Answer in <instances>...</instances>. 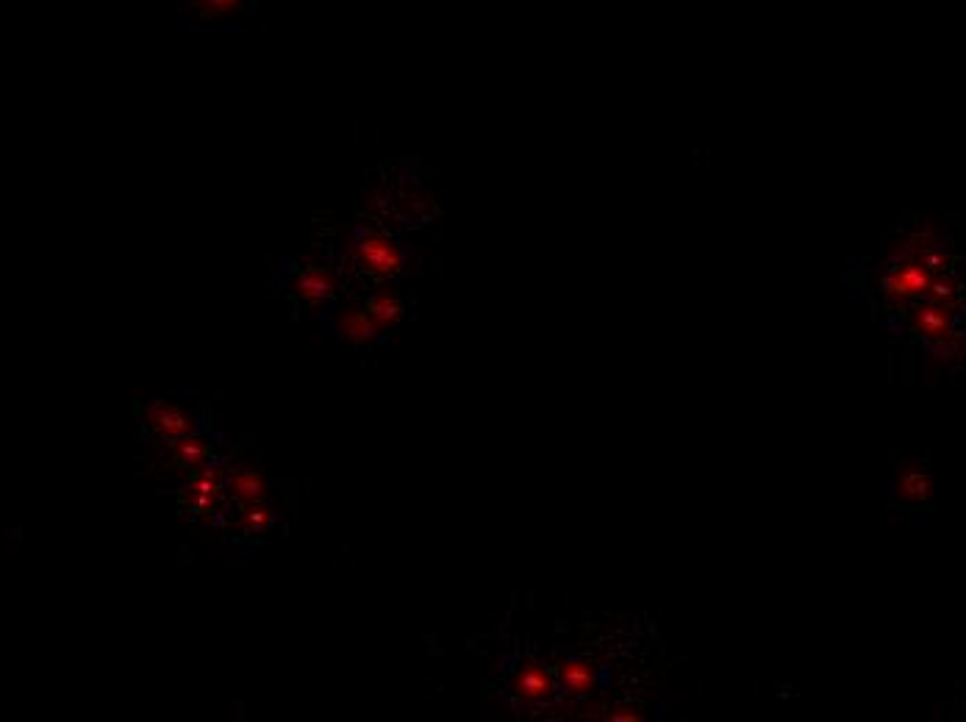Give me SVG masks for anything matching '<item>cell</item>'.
<instances>
[{
    "instance_id": "obj_14",
    "label": "cell",
    "mask_w": 966,
    "mask_h": 722,
    "mask_svg": "<svg viewBox=\"0 0 966 722\" xmlns=\"http://www.w3.org/2000/svg\"><path fill=\"white\" fill-rule=\"evenodd\" d=\"M558 684L564 692L570 695H589L595 692L597 686V675L592 670V664L583 659H564L558 664Z\"/></svg>"
},
{
    "instance_id": "obj_16",
    "label": "cell",
    "mask_w": 966,
    "mask_h": 722,
    "mask_svg": "<svg viewBox=\"0 0 966 722\" xmlns=\"http://www.w3.org/2000/svg\"><path fill=\"white\" fill-rule=\"evenodd\" d=\"M903 495L914 500H922L930 495V478L922 473H905L903 475Z\"/></svg>"
},
{
    "instance_id": "obj_12",
    "label": "cell",
    "mask_w": 966,
    "mask_h": 722,
    "mask_svg": "<svg viewBox=\"0 0 966 722\" xmlns=\"http://www.w3.org/2000/svg\"><path fill=\"white\" fill-rule=\"evenodd\" d=\"M278 523V509L273 506V500H256L248 503L242 509H234L228 514L225 525H231L239 531V536H261L267 534L273 525Z\"/></svg>"
},
{
    "instance_id": "obj_2",
    "label": "cell",
    "mask_w": 966,
    "mask_h": 722,
    "mask_svg": "<svg viewBox=\"0 0 966 722\" xmlns=\"http://www.w3.org/2000/svg\"><path fill=\"white\" fill-rule=\"evenodd\" d=\"M270 298L289 300L295 309L314 317V314L328 312L336 300L347 295L345 281L328 259L311 262V259H298V256H284L278 270H275L270 289Z\"/></svg>"
},
{
    "instance_id": "obj_6",
    "label": "cell",
    "mask_w": 966,
    "mask_h": 722,
    "mask_svg": "<svg viewBox=\"0 0 966 722\" xmlns=\"http://www.w3.org/2000/svg\"><path fill=\"white\" fill-rule=\"evenodd\" d=\"M311 323L322 328L334 342H350L356 348H375V345L386 342V337L375 328L370 314L364 312L356 295H345L342 300H336L328 312L314 314Z\"/></svg>"
},
{
    "instance_id": "obj_10",
    "label": "cell",
    "mask_w": 966,
    "mask_h": 722,
    "mask_svg": "<svg viewBox=\"0 0 966 722\" xmlns=\"http://www.w3.org/2000/svg\"><path fill=\"white\" fill-rule=\"evenodd\" d=\"M248 6V0H181V20L189 28H231L239 12Z\"/></svg>"
},
{
    "instance_id": "obj_13",
    "label": "cell",
    "mask_w": 966,
    "mask_h": 722,
    "mask_svg": "<svg viewBox=\"0 0 966 722\" xmlns=\"http://www.w3.org/2000/svg\"><path fill=\"white\" fill-rule=\"evenodd\" d=\"M933 289V278L925 267H919L914 262L897 264L892 270V275L886 278V295L889 298H900V300H911L925 295Z\"/></svg>"
},
{
    "instance_id": "obj_1",
    "label": "cell",
    "mask_w": 966,
    "mask_h": 722,
    "mask_svg": "<svg viewBox=\"0 0 966 722\" xmlns=\"http://www.w3.org/2000/svg\"><path fill=\"white\" fill-rule=\"evenodd\" d=\"M325 259L339 270L347 295L389 287L414 270V253L406 239L397 234L395 225L372 217L342 225Z\"/></svg>"
},
{
    "instance_id": "obj_4",
    "label": "cell",
    "mask_w": 966,
    "mask_h": 722,
    "mask_svg": "<svg viewBox=\"0 0 966 722\" xmlns=\"http://www.w3.org/2000/svg\"><path fill=\"white\" fill-rule=\"evenodd\" d=\"M225 481H228V456H220L200 470L184 473V478L178 481V489H175L178 509L195 523L223 528L225 509H228Z\"/></svg>"
},
{
    "instance_id": "obj_9",
    "label": "cell",
    "mask_w": 966,
    "mask_h": 722,
    "mask_svg": "<svg viewBox=\"0 0 966 722\" xmlns=\"http://www.w3.org/2000/svg\"><path fill=\"white\" fill-rule=\"evenodd\" d=\"M356 298H359V303L364 306V312L370 314V320L375 323V328H378L386 339L392 337V331H395L397 325L403 323V317H406V300H403V295L397 292V284L370 289V292H361V295H356Z\"/></svg>"
},
{
    "instance_id": "obj_15",
    "label": "cell",
    "mask_w": 966,
    "mask_h": 722,
    "mask_svg": "<svg viewBox=\"0 0 966 722\" xmlns=\"http://www.w3.org/2000/svg\"><path fill=\"white\" fill-rule=\"evenodd\" d=\"M947 328H950V314L942 306L928 303V306H919L914 312V331L922 334V337H947Z\"/></svg>"
},
{
    "instance_id": "obj_11",
    "label": "cell",
    "mask_w": 966,
    "mask_h": 722,
    "mask_svg": "<svg viewBox=\"0 0 966 722\" xmlns=\"http://www.w3.org/2000/svg\"><path fill=\"white\" fill-rule=\"evenodd\" d=\"M511 692L525 703H547L556 695V678L539 664H525L511 678Z\"/></svg>"
},
{
    "instance_id": "obj_3",
    "label": "cell",
    "mask_w": 966,
    "mask_h": 722,
    "mask_svg": "<svg viewBox=\"0 0 966 722\" xmlns=\"http://www.w3.org/2000/svg\"><path fill=\"white\" fill-rule=\"evenodd\" d=\"M384 175H375L364 189L359 212L386 225H422L434 214V198L409 173L395 175V164H384Z\"/></svg>"
},
{
    "instance_id": "obj_7",
    "label": "cell",
    "mask_w": 966,
    "mask_h": 722,
    "mask_svg": "<svg viewBox=\"0 0 966 722\" xmlns=\"http://www.w3.org/2000/svg\"><path fill=\"white\" fill-rule=\"evenodd\" d=\"M159 450L161 467H167V470H184V473L200 470V467H206V464H211V461L223 456L220 445L214 442V436H209V431L175 439L173 445H161Z\"/></svg>"
},
{
    "instance_id": "obj_17",
    "label": "cell",
    "mask_w": 966,
    "mask_h": 722,
    "mask_svg": "<svg viewBox=\"0 0 966 722\" xmlns=\"http://www.w3.org/2000/svg\"><path fill=\"white\" fill-rule=\"evenodd\" d=\"M611 720H617V722H636L639 720V714H633V709H617L614 714H611Z\"/></svg>"
},
{
    "instance_id": "obj_5",
    "label": "cell",
    "mask_w": 966,
    "mask_h": 722,
    "mask_svg": "<svg viewBox=\"0 0 966 722\" xmlns=\"http://www.w3.org/2000/svg\"><path fill=\"white\" fill-rule=\"evenodd\" d=\"M139 434H145V442L153 448L173 445L175 439H184L189 434L209 431L206 417L200 414L189 400H175L173 395L148 400L137 420Z\"/></svg>"
},
{
    "instance_id": "obj_8",
    "label": "cell",
    "mask_w": 966,
    "mask_h": 722,
    "mask_svg": "<svg viewBox=\"0 0 966 722\" xmlns=\"http://www.w3.org/2000/svg\"><path fill=\"white\" fill-rule=\"evenodd\" d=\"M225 489H228V509H225V520L228 514L234 509H242L248 503H256V500H267L273 495V486L267 481V475L261 473L259 467L253 464H245V461H231L228 459V481H225Z\"/></svg>"
}]
</instances>
